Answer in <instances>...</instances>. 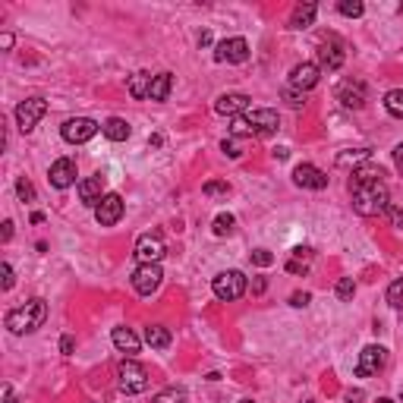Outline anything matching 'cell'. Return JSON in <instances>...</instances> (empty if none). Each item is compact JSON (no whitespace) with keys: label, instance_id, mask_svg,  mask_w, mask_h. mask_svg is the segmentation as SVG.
Instances as JSON below:
<instances>
[{"label":"cell","instance_id":"1f68e13d","mask_svg":"<svg viewBox=\"0 0 403 403\" xmlns=\"http://www.w3.org/2000/svg\"><path fill=\"white\" fill-rule=\"evenodd\" d=\"M353 293H356V280H353V278H341V280H337V300L350 302V300H353Z\"/></svg>","mask_w":403,"mask_h":403},{"label":"cell","instance_id":"7bdbcfd3","mask_svg":"<svg viewBox=\"0 0 403 403\" xmlns=\"http://www.w3.org/2000/svg\"><path fill=\"white\" fill-rule=\"evenodd\" d=\"M394 167H397V171L403 173V142H400V145L394 148Z\"/></svg>","mask_w":403,"mask_h":403},{"label":"cell","instance_id":"484cf974","mask_svg":"<svg viewBox=\"0 0 403 403\" xmlns=\"http://www.w3.org/2000/svg\"><path fill=\"white\" fill-rule=\"evenodd\" d=\"M369 158H372V151H369V148H356V151H343V155H337V164H341V167H353V171H356V167H363Z\"/></svg>","mask_w":403,"mask_h":403},{"label":"cell","instance_id":"6da1fadb","mask_svg":"<svg viewBox=\"0 0 403 403\" xmlns=\"http://www.w3.org/2000/svg\"><path fill=\"white\" fill-rule=\"evenodd\" d=\"M353 189V208L363 217L372 215H384V208L391 205V193L384 186V180H375V183H356Z\"/></svg>","mask_w":403,"mask_h":403},{"label":"cell","instance_id":"b9f144b4","mask_svg":"<svg viewBox=\"0 0 403 403\" xmlns=\"http://www.w3.org/2000/svg\"><path fill=\"white\" fill-rule=\"evenodd\" d=\"M221 148H224V151H227V155H230V158H240V155H243V151H240V145H236V142H233V139H230V142L224 139V142H221Z\"/></svg>","mask_w":403,"mask_h":403},{"label":"cell","instance_id":"e0dca14e","mask_svg":"<svg viewBox=\"0 0 403 403\" xmlns=\"http://www.w3.org/2000/svg\"><path fill=\"white\" fill-rule=\"evenodd\" d=\"M293 183L296 186H302V189H325L328 186V173L318 171L315 164H296Z\"/></svg>","mask_w":403,"mask_h":403},{"label":"cell","instance_id":"5bb4252c","mask_svg":"<svg viewBox=\"0 0 403 403\" xmlns=\"http://www.w3.org/2000/svg\"><path fill=\"white\" fill-rule=\"evenodd\" d=\"M95 217H98L101 227H114L120 217H123V199L117 193H108L104 199L95 205Z\"/></svg>","mask_w":403,"mask_h":403},{"label":"cell","instance_id":"f907efd6","mask_svg":"<svg viewBox=\"0 0 403 403\" xmlns=\"http://www.w3.org/2000/svg\"><path fill=\"white\" fill-rule=\"evenodd\" d=\"M240 403H252V400H240Z\"/></svg>","mask_w":403,"mask_h":403},{"label":"cell","instance_id":"f1b7e54d","mask_svg":"<svg viewBox=\"0 0 403 403\" xmlns=\"http://www.w3.org/2000/svg\"><path fill=\"white\" fill-rule=\"evenodd\" d=\"M233 227H236V217L233 215H217L215 224H211V230H215V236H230Z\"/></svg>","mask_w":403,"mask_h":403},{"label":"cell","instance_id":"603a6c76","mask_svg":"<svg viewBox=\"0 0 403 403\" xmlns=\"http://www.w3.org/2000/svg\"><path fill=\"white\" fill-rule=\"evenodd\" d=\"M101 132H104L110 142H126V139H130V123H126V120H120V117H110V120H104V123H101Z\"/></svg>","mask_w":403,"mask_h":403},{"label":"cell","instance_id":"7a4b0ae2","mask_svg":"<svg viewBox=\"0 0 403 403\" xmlns=\"http://www.w3.org/2000/svg\"><path fill=\"white\" fill-rule=\"evenodd\" d=\"M278 126H280L278 110L256 108V110H246L243 117H236L230 132L233 136H271V132H278Z\"/></svg>","mask_w":403,"mask_h":403},{"label":"cell","instance_id":"9a60e30c","mask_svg":"<svg viewBox=\"0 0 403 403\" xmlns=\"http://www.w3.org/2000/svg\"><path fill=\"white\" fill-rule=\"evenodd\" d=\"M217 63H246L249 60V41L246 38H227L215 51Z\"/></svg>","mask_w":403,"mask_h":403},{"label":"cell","instance_id":"5b68a950","mask_svg":"<svg viewBox=\"0 0 403 403\" xmlns=\"http://www.w3.org/2000/svg\"><path fill=\"white\" fill-rule=\"evenodd\" d=\"M211 290L221 302H236L243 293H246V274L230 268V271H221L215 280H211Z\"/></svg>","mask_w":403,"mask_h":403},{"label":"cell","instance_id":"d590c367","mask_svg":"<svg viewBox=\"0 0 403 403\" xmlns=\"http://www.w3.org/2000/svg\"><path fill=\"white\" fill-rule=\"evenodd\" d=\"M284 101H287L290 108H302V104H306V92H300V88H293V86H287V88H284Z\"/></svg>","mask_w":403,"mask_h":403},{"label":"cell","instance_id":"9c48e42d","mask_svg":"<svg viewBox=\"0 0 403 403\" xmlns=\"http://www.w3.org/2000/svg\"><path fill=\"white\" fill-rule=\"evenodd\" d=\"M343 60H347V54H343V45L341 38H334V35H328L321 45H318V70H341Z\"/></svg>","mask_w":403,"mask_h":403},{"label":"cell","instance_id":"d6986e66","mask_svg":"<svg viewBox=\"0 0 403 403\" xmlns=\"http://www.w3.org/2000/svg\"><path fill=\"white\" fill-rule=\"evenodd\" d=\"M104 195L108 193H104V177H101V173H95V177L79 183V202H82V205H98Z\"/></svg>","mask_w":403,"mask_h":403},{"label":"cell","instance_id":"4fadbf2b","mask_svg":"<svg viewBox=\"0 0 403 403\" xmlns=\"http://www.w3.org/2000/svg\"><path fill=\"white\" fill-rule=\"evenodd\" d=\"M76 161L73 158H57L51 164V171H47V180H51V186L54 189H70L76 183Z\"/></svg>","mask_w":403,"mask_h":403},{"label":"cell","instance_id":"8992f818","mask_svg":"<svg viewBox=\"0 0 403 403\" xmlns=\"http://www.w3.org/2000/svg\"><path fill=\"white\" fill-rule=\"evenodd\" d=\"M98 130H101V126L95 123L92 117H73V120H66V123L60 126V136L70 142V145H82V142L95 139V136H98Z\"/></svg>","mask_w":403,"mask_h":403},{"label":"cell","instance_id":"277c9868","mask_svg":"<svg viewBox=\"0 0 403 403\" xmlns=\"http://www.w3.org/2000/svg\"><path fill=\"white\" fill-rule=\"evenodd\" d=\"M117 384L123 394H142V391H148V369L136 359H123L117 365Z\"/></svg>","mask_w":403,"mask_h":403},{"label":"cell","instance_id":"4dcf8cb0","mask_svg":"<svg viewBox=\"0 0 403 403\" xmlns=\"http://www.w3.org/2000/svg\"><path fill=\"white\" fill-rule=\"evenodd\" d=\"M151 403H186V391L183 388H164L161 394H155Z\"/></svg>","mask_w":403,"mask_h":403},{"label":"cell","instance_id":"ba28073f","mask_svg":"<svg viewBox=\"0 0 403 403\" xmlns=\"http://www.w3.org/2000/svg\"><path fill=\"white\" fill-rule=\"evenodd\" d=\"M161 280H164L161 265H139V268L132 271V290L139 296H151L161 287Z\"/></svg>","mask_w":403,"mask_h":403},{"label":"cell","instance_id":"7402d4cb","mask_svg":"<svg viewBox=\"0 0 403 403\" xmlns=\"http://www.w3.org/2000/svg\"><path fill=\"white\" fill-rule=\"evenodd\" d=\"M315 13H318L315 3H300V7L293 10V16H290V29H296V32L309 29V25L315 23Z\"/></svg>","mask_w":403,"mask_h":403},{"label":"cell","instance_id":"4316f807","mask_svg":"<svg viewBox=\"0 0 403 403\" xmlns=\"http://www.w3.org/2000/svg\"><path fill=\"white\" fill-rule=\"evenodd\" d=\"M381 177H384V171L365 161L363 167H356V171H353V183H350V186H356V183H375V180H381Z\"/></svg>","mask_w":403,"mask_h":403},{"label":"cell","instance_id":"f35d334b","mask_svg":"<svg viewBox=\"0 0 403 403\" xmlns=\"http://www.w3.org/2000/svg\"><path fill=\"white\" fill-rule=\"evenodd\" d=\"M0 274H3V284H0V287H3V290H13L16 274H13V268H10V262H3V265H0Z\"/></svg>","mask_w":403,"mask_h":403},{"label":"cell","instance_id":"bcb514c9","mask_svg":"<svg viewBox=\"0 0 403 403\" xmlns=\"http://www.w3.org/2000/svg\"><path fill=\"white\" fill-rule=\"evenodd\" d=\"M0 236H3V243H10V236H13V221H3V233H0Z\"/></svg>","mask_w":403,"mask_h":403},{"label":"cell","instance_id":"52a82bcc","mask_svg":"<svg viewBox=\"0 0 403 403\" xmlns=\"http://www.w3.org/2000/svg\"><path fill=\"white\" fill-rule=\"evenodd\" d=\"M45 114H47V101L41 98V95H35V98H25L23 104L16 108V123H19L23 132H32Z\"/></svg>","mask_w":403,"mask_h":403},{"label":"cell","instance_id":"f546056e","mask_svg":"<svg viewBox=\"0 0 403 403\" xmlns=\"http://www.w3.org/2000/svg\"><path fill=\"white\" fill-rule=\"evenodd\" d=\"M384 108H388L391 117H403V88H394V92L384 95Z\"/></svg>","mask_w":403,"mask_h":403},{"label":"cell","instance_id":"30bf717a","mask_svg":"<svg viewBox=\"0 0 403 403\" xmlns=\"http://www.w3.org/2000/svg\"><path fill=\"white\" fill-rule=\"evenodd\" d=\"M164 252H167V246H164V240L158 233H145V236H139V243H136V258H139V265H161Z\"/></svg>","mask_w":403,"mask_h":403},{"label":"cell","instance_id":"74e56055","mask_svg":"<svg viewBox=\"0 0 403 403\" xmlns=\"http://www.w3.org/2000/svg\"><path fill=\"white\" fill-rule=\"evenodd\" d=\"M252 262H256L258 268H268V265L274 262V256L268 252V249H256V252H252Z\"/></svg>","mask_w":403,"mask_h":403},{"label":"cell","instance_id":"2e32d148","mask_svg":"<svg viewBox=\"0 0 403 403\" xmlns=\"http://www.w3.org/2000/svg\"><path fill=\"white\" fill-rule=\"evenodd\" d=\"M318 79H321L318 63H296L293 70H290V86L300 88V92H309V88H315Z\"/></svg>","mask_w":403,"mask_h":403},{"label":"cell","instance_id":"8fae6325","mask_svg":"<svg viewBox=\"0 0 403 403\" xmlns=\"http://www.w3.org/2000/svg\"><path fill=\"white\" fill-rule=\"evenodd\" d=\"M384 359H388V350L378 347V343H369V347L359 353L356 375L359 378H372V375H378V369L384 365Z\"/></svg>","mask_w":403,"mask_h":403},{"label":"cell","instance_id":"7c38bea8","mask_svg":"<svg viewBox=\"0 0 403 403\" xmlns=\"http://www.w3.org/2000/svg\"><path fill=\"white\" fill-rule=\"evenodd\" d=\"M337 101H341L347 110L365 108V101H369V95H365V82H359V79H343L341 86H337Z\"/></svg>","mask_w":403,"mask_h":403},{"label":"cell","instance_id":"c3c4849f","mask_svg":"<svg viewBox=\"0 0 403 403\" xmlns=\"http://www.w3.org/2000/svg\"><path fill=\"white\" fill-rule=\"evenodd\" d=\"M3 403H19V400L13 397V391H10V388H3Z\"/></svg>","mask_w":403,"mask_h":403},{"label":"cell","instance_id":"44dd1931","mask_svg":"<svg viewBox=\"0 0 403 403\" xmlns=\"http://www.w3.org/2000/svg\"><path fill=\"white\" fill-rule=\"evenodd\" d=\"M151 82H155V76H151V73H145V70H139V73H132V76H130L126 92H130L136 101H145L148 95H151Z\"/></svg>","mask_w":403,"mask_h":403},{"label":"cell","instance_id":"836d02e7","mask_svg":"<svg viewBox=\"0 0 403 403\" xmlns=\"http://www.w3.org/2000/svg\"><path fill=\"white\" fill-rule=\"evenodd\" d=\"M337 10H341V16H350V19H356V16H363V3L359 0H341L337 3Z\"/></svg>","mask_w":403,"mask_h":403},{"label":"cell","instance_id":"ac0fdd59","mask_svg":"<svg viewBox=\"0 0 403 403\" xmlns=\"http://www.w3.org/2000/svg\"><path fill=\"white\" fill-rule=\"evenodd\" d=\"M215 110L221 117H243L249 110V95H243V92H227V95H221V98L215 101Z\"/></svg>","mask_w":403,"mask_h":403},{"label":"cell","instance_id":"681fc988","mask_svg":"<svg viewBox=\"0 0 403 403\" xmlns=\"http://www.w3.org/2000/svg\"><path fill=\"white\" fill-rule=\"evenodd\" d=\"M378 403H394V400H388V397H381V400Z\"/></svg>","mask_w":403,"mask_h":403},{"label":"cell","instance_id":"3957f363","mask_svg":"<svg viewBox=\"0 0 403 403\" xmlns=\"http://www.w3.org/2000/svg\"><path fill=\"white\" fill-rule=\"evenodd\" d=\"M45 318H47V302L41 296H35L25 306H16V309L7 312V328L13 334H32L45 325Z\"/></svg>","mask_w":403,"mask_h":403},{"label":"cell","instance_id":"8d00e7d4","mask_svg":"<svg viewBox=\"0 0 403 403\" xmlns=\"http://www.w3.org/2000/svg\"><path fill=\"white\" fill-rule=\"evenodd\" d=\"M384 217H388V221H391V227H403V211L397 208L394 202H391L388 208H384Z\"/></svg>","mask_w":403,"mask_h":403},{"label":"cell","instance_id":"ee69618b","mask_svg":"<svg viewBox=\"0 0 403 403\" xmlns=\"http://www.w3.org/2000/svg\"><path fill=\"white\" fill-rule=\"evenodd\" d=\"M60 353H66V356L73 353V337H70V334H66V337L60 341Z\"/></svg>","mask_w":403,"mask_h":403},{"label":"cell","instance_id":"60d3db41","mask_svg":"<svg viewBox=\"0 0 403 403\" xmlns=\"http://www.w3.org/2000/svg\"><path fill=\"white\" fill-rule=\"evenodd\" d=\"M309 302H312L309 293H293V296H290V306H296V309H306Z\"/></svg>","mask_w":403,"mask_h":403},{"label":"cell","instance_id":"d4e9b609","mask_svg":"<svg viewBox=\"0 0 403 403\" xmlns=\"http://www.w3.org/2000/svg\"><path fill=\"white\" fill-rule=\"evenodd\" d=\"M171 88H173V76H171V73H158L155 82H151V95H148V98H151V101H167Z\"/></svg>","mask_w":403,"mask_h":403},{"label":"cell","instance_id":"7dc6e473","mask_svg":"<svg viewBox=\"0 0 403 403\" xmlns=\"http://www.w3.org/2000/svg\"><path fill=\"white\" fill-rule=\"evenodd\" d=\"M265 287H268V284H265V278H256V280H252V293H265Z\"/></svg>","mask_w":403,"mask_h":403},{"label":"cell","instance_id":"f6af8a7d","mask_svg":"<svg viewBox=\"0 0 403 403\" xmlns=\"http://www.w3.org/2000/svg\"><path fill=\"white\" fill-rule=\"evenodd\" d=\"M0 47H3V51H10V47H13V35H10V32H3V35H0Z\"/></svg>","mask_w":403,"mask_h":403},{"label":"cell","instance_id":"e575fe53","mask_svg":"<svg viewBox=\"0 0 403 403\" xmlns=\"http://www.w3.org/2000/svg\"><path fill=\"white\" fill-rule=\"evenodd\" d=\"M16 193H19V199H23L25 205H29V202H35V186H32V183H29L25 177L16 180Z\"/></svg>","mask_w":403,"mask_h":403},{"label":"cell","instance_id":"d6a6232c","mask_svg":"<svg viewBox=\"0 0 403 403\" xmlns=\"http://www.w3.org/2000/svg\"><path fill=\"white\" fill-rule=\"evenodd\" d=\"M388 306H394V309H403V278H397L394 284L388 287Z\"/></svg>","mask_w":403,"mask_h":403},{"label":"cell","instance_id":"cb8c5ba5","mask_svg":"<svg viewBox=\"0 0 403 403\" xmlns=\"http://www.w3.org/2000/svg\"><path fill=\"white\" fill-rule=\"evenodd\" d=\"M171 331H167V328H161V325H148L145 328V343L151 350H167L171 347Z\"/></svg>","mask_w":403,"mask_h":403},{"label":"cell","instance_id":"ab89813d","mask_svg":"<svg viewBox=\"0 0 403 403\" xmlns=\"http://www.w3.org/2000/svg\"><path fill=\"white\" fill-rule=\"evenodd\" d=\"M287 271L290 274H309V262H302V258H290V262H287Z\"/></svg>","mask_w":403,"mask_h":403},{"label":"cell","instance_id":"ffe728a7","mask_svg":"<svg viewBox=\"0 0 403 403\" xmlns=\"http://www.w3.org/2000/svg\"><path fill=\"white\" fill-rule=\"evenodd\" d=\"M110 341H114V347L120 350V353H126V359H132L139 353V337H136L130 328H114V331H110Z\"/></svg>","mask_w":403,"mask_h":403},{"label":"cell","instance_id":"83f0119b","mask_svg":"<svg viewBox=\"0 0 403 403\" xmlns=\"http://www.w3.org/2000/svg\"><path fill=\"white\" fill-rule=\"evenodd\" d=\"M202 193L208 195V199H227V195H230V183H224V180H208V183L202 186Z\"/></svg>","mask_w":403,"mask_h":403}]
</instances>
